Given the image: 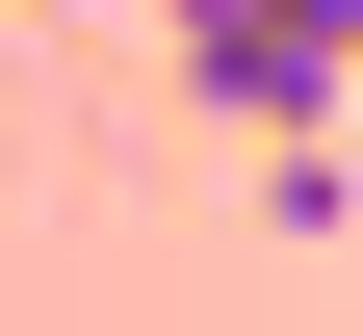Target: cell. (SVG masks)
<instances>
[{
    "mask_svg": "<svg viewBox=\"0 0 363 336\" xmlns=\"http://www.w3.org/2000/svg\"><path fill=\"white\" fill-rule=\"evenodd\" d=\"M337 26H363V0H337Z\"/></svg>",
    "mask_w": 363,
    "mask_h": 336,
    "instance_id": "obj_2",
    "label": "cell"
},
{
    "mask_svg": "<svg viewBox=\"0 0 363 336\" xmlns=\"http://www.w3.org/2000/svg\"><path fill=\"white\" fill-rule=\"evenodd\" d=\"M337 78H363L337 0H182V104L208 129H337Z\"/></svg>",
    "mask_w": 363,
    "mask_h": 336,
    "instance_id": "obj_1",
    "label": "cell"
}]
</instances>
